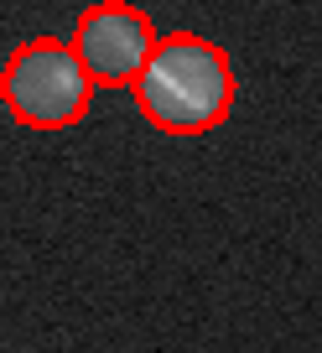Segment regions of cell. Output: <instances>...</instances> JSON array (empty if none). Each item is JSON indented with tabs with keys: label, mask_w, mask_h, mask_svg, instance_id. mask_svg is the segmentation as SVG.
I'll list each match as a JSON object with an SVG mask.
<instances>
[{
	"label": "cell",
	"mask_w": 322,
	"mask_h": 353,
	"mask_svg": "<svg viewBox=\"0 0 322 353\" xmlns=\"http://www.w3.org/2000/svg\"><path fill=\"white\" fill-rule=\"evenodd\" d=\"M0 99L32 130H63V125H78L89 114L94 83L78 68L73 42L37 37V42H21L6 57V68H0Z\"/></svg>",
	"instance_id": "7a4b0ae2"
},
{
	"label": "cell",
	"mask_w": 322,
	"mask_h": 353,
	"mask_svg": "<svg viewBox=\"0 0 322 353\" xmlns=\"http://www.w3.org/2000/svg\"><path fill=\"white\" fill-rule=\"evenodd\" d=\"M156 26L141 6L130 0H99L78 16V37H73V52H78V68L89 73V83H104V88H135V78L145 73L156 52Z\"/></svg>",
	"instance_id": "3957f363"
},
{
	"label": "cell",
	"mask_w": 322,
	"mask_h": 353,
	"mask_svg": "<svg viewBox=\"0 0 322 353\" xmlns=\"http://www.w3.org/2000/svg\"><path fill=\"white\" fill-rule=\"evenodd\" d=\"M135 104L167 135H203L213 125H223V114L234 104L229 52L198 32L161 37L145 73L135 78Z\"/></svg>",
	"instance_id": "6da1fadb"
}]
</instances>
